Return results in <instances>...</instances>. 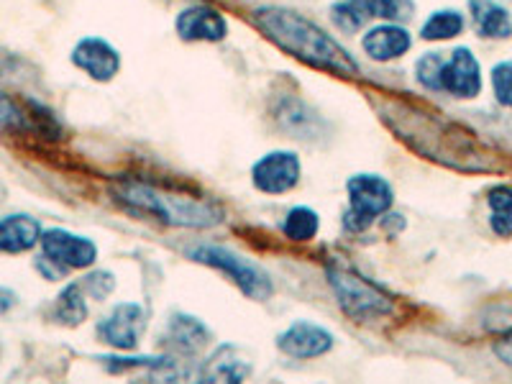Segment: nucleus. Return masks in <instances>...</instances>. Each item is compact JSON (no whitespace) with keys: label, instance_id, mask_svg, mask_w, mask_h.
Masks as SVG:
<instances>
[{"label":"nucleus","instance_id":"obj_13","mask_svg":"<svg viewBox=\"0 0 512 384\" xmlns=\"http://www.w3.org/2000/svg\"><path fill=\"white\" fill-rule=\"evenodd\" d=\"M361 44H364V52L372 59H377V62H390V59H397L408 52L413 39H410V34L402 26L387 24L369 31Z\"/></svg>","mask_w":512,"mask_h":384},{"label":"nucleus","instance_id":"obj_14","mask_svg":"<svg viewBox=\"0 0 512 384\" xmlns=\"http://www.w3.org/2000/svg\"><path fill=\"white\" fill-rule=\"evenodd\" d=\"M249 374L251 367L249 361L244 359V354L236 346L226 344L210 356L200 377H203V382H244Z\"/></svg>","mask_w":512,"mask_h":384},{"label":"nucleus","instance_id":"obj_8","mask_svg":"<svg viewBox=\"0 0 512 384\" xmlns=\"http://www.w3.org/2000/svg\"><path fill=\"white\" fill-rule=\"evenodd\" d=\"M300 159L292 152H272L262 157L251 169L254 185L269 195H282L300 182Z\"/></svg>","mask_w":512,"mask_h":384},{"label":"nucleus","instance_id":"obj_18","mask_svg":"<svg viewBox=\"0 0 512 384\" xmlns=\"http://www.w3.org/2000/svg\"><path fill=\"white\" fill-rule=\"evenodd\" d=\"M54 315L64 326H80L82 320L88 318V305H85L80 285H70L67 290H62L57 305H54Z\"/></svg>","mask_w":512,"mask_h":384},{"label":"nucleus","instance_id":"obj_29","mask_svg":"<svg viewBox=\"0 0 512 384\" xmlns=\"http://www.w3.org/2000/svg\"><path fill=\"white\" fill-rule=\"evenodd\" d=\"M13 305H16V295H13L11 290H3V287H0V313L11 310Z\"/></svg>","mask_w":512,"mask_h":384},{"label":"nucleus","instance_id":"obj_19","mask_svg":"<svg viewBox=\"0 0 512 384\" xmlns=\"http://www.w3.org/2000/svg\"><path fill=\"white\" fill-rule=\"evenodd\" d=\"M461 29H464V18H461V13L438 11L425 21L420 36H423L425 41H443V39H454V36H459Z\"/></svg>","mask_w":512,"mask_h":384},{"label":"nucleus","instance_id":"obj_5","mask_svg":"<svg viewBox=\"0 0 512 384\" xmlns=\"http://www.w3.org/2000/svg\"><path fill=\"white\" fill-rule=\"evenodd\" d=\"M349 210L344 226L349 231H367L374 218L384 216L392 208L390 182L377 175H356L349 180Z\"/></svg>","mask_w":512,"mask_h":384},{"label":"nucleus","instance_id":"obj_12","mask_svg":"<svg viewBox=\"0 0 512 384\" xmlns=\"http://www.w3.org/2000/svg\"><path fill=\"white\" fill-rule=\"evenodd\" d=\"M175 26L185 41H221L228 34L226 18L208 6H192L182 11Z\"/></svg>","mask_w":512,"mask_h":384},{"label":"nucleus","instance_id":"obj_21","mask_svg":"<svg viewBox=\"0 0 512 384\" xmlns=\"http://www.w3.org/2000/svg\"><path fill=\"white\" fill-rule=\"evenodd\" d=\"M282 231L292 241H310L318 233V216L310 208H292L287 213Z\"/></svg>","mask_w":512,"mask_h":384},{"label":"nucleus","instance_id":"obj_17","mask_svg":"<svg viewBox=\"0 0 512 384\" xmlns=\"http://www.w3.org/2000/svg\"><path fill=\"white\" fill-rule=\"evenodd\" d=\"M169 341L175 344V349L192 354V351L203 349L208 341V328L200 320L190 318V315H175L169 323Z\"/></svg>","mask_w":512,"mask_h":384},{"label":"nucleus","instance_id":"obj_2","mask_svg":"<svg viewBox=\"0 0 512 384\" xmlns=\"http://www.w3.org/2000/svg\"><path fill=\"white\" fill-rule=\"evenodd\" d=\"M116 195L128 210L154 218V221L169 223V226L208 228L221 223V210L216 205L198 198L175 195V192H164L154 185H146V182H121V185H116Z\"/></svg>","mask_w":512,"mask_h":384},{"label":"nucleus","instance_id":"obj_15","mask_svg":"<svg viewBox=\"0 0 512 384\" xmlns=\"http://www.w3.org/2000/svg\"><path fill=\"white\" fill-rule=\"evenodd\" d=\"M41 241L39 221L29 216H8L0 221V251L3 254H21L34 249Z\"/></svg>","mask_w":512,"mask_h":384},{"label":"nucleus","instance_id":"obj_26","mask_svg":"<svg viewBox=\"0 0 512 384\" xmlns=\"http://www.w3.org/2000/svg\"><path fill=\"white\" fill-rule=\"evenodd\" d=\"M113 287H116V280H113L108 272H93L85 277V290H88L95 300H103V297L111 295Z\"/></svg>","mask_w":512,"mask_h":384},{"label":"nucleus","instance_id":"obj_25","mask_svg":"<svg viewBox=\"0 0 512 384\" xmlns=\"http://www.w3.org/2000/svg\"><path fill=\"white\" fill-rule=\"evenodd\" d=\"M492 88H495L497 100L512 108V62H502L492 70Z\"/></svg>","mask_w":512,"mask_h":384},{"label":"nucleus","instance_id":"obj_10","mask_svg":"<svg viewBox=\"0 0 512 384\" xmlns=\"http://www.w3.org/2000/svg\"><path fill=\"white\" fill-rule=\"evenodd\" d=\"M277 346L280 351H285L292 359H315V356H323L331 351L333 336L326 328L315 326V323H292L280 338H277Z\"/></svg>","mask_w":512,"mask_h":384},{"label":"nucleus","instance_id":"obj_16","mask_svg":"<svg viewBox=\"0 0 512 384\" xmlns=\"http://www.w3.org/2000/svg\"><path fill=\"white\" fill-rule=\"evenodd\" d=\"M469 8H472L474 26H477L479 34L489 36V39L510 36V16H507L505 8L497 6L495 0H469Z\"/></svg>","mask_w":512,"mask_h":384},{"label":"nucleus","instance_id":"obj_4","mask_svg":"<svg viewBox=\"0 0 512 384\" xmlns=\"http://www.w3.org/2000/svg\"><path fill=\"white\" fill-rule=\"evenodd\" d=\"M190 256L195 262L226 272L251 300H267L272 295V280L267 277V272L251 264L244 256L223 249V246H198V249L190 251Z\"/></svg>","mask_w":512,"mask_h":384},{"label":"nucleus","instance_id":"obj_20","mask_svg":"<svg viewBox=\"0 0 512 384\" xmlns=\"http://www.w3.org/2000/svg\"><path fill=\"white\" fill-rule=\"evenodd\" d=\"M369 3L367 0H341L333 6V24L346 34H356L361 26L367 24Z\"/></svg>","mask_w":512,"mask_h":384},{"label":"nucleus","instance_id":"obj_23","mask_svg":"<svg viewBox=\"0 0 512 384\" xmlns=\"http://www.w3.org/2000/svg\"><path fill=\"white\" fill-rule=\"evenodd\" d=\"M369 16L384 18V21H402L413 16V0H367Z\"/></svg>","mask_w":512,"mask_h":384},{"label":"nucleus","instance_id":"obj_24","mask_svg":"<svg viewBox=\"0 0 512 384\" xmlns=\"http://www.w3.org/2000/svg\"><path fill=\"white\" fill-rule=\"evenodd\" d=\"M443 62L446 59L441 57V54H425L423 59H418V80L423 82L425 88H431V90H441V70H443Z\"/></svg>","mask_w":512,"mask_h":384},{"label":"nucleus","instance_id":"obj_28","mask_svg":"<svg viewBox=\"0 0 512 384\" xmlns=\"http://www.w3.org/2000/svg\"><path fill=\"white\" fill-rule=\"evenodd\" d=\"M495 354L500 356L505 364H510V367H512V333H510V336H505V338H500V341H497Z\"/></svg>","mask_w":512,"mask_h":384},{"label":"nucleus","instance_id":"obj_7","mask_svg":"<svg viewBox=\"0 0 512 384\" xmlns=\"http://www.w3.org/2000/svg\"><path fill=\"white\" fill-rule=\"evenodd\" d=\"M41 246H44V256H49L64 269H85L98 259V249L93 241L62 231V228L41 233Z\"/></svg>","mask_w":512,"mask_h":384},{"label":"nucleus","instance_id":"obj_11","mask_svg":"<svg viewBox=\"0 0 512 384\" xmlns=\"http://www.w3.org/2000/svg\"><path fill=\"white\" fill-rule=\"evenodd\" d=\"M72 62L80 67L82 72H88L93 80L108 82L116 77L118 67H121V57L111 44H105L103 39H82L72 52Z\"/></svg>","mask_w":512,"mask_h":384},{"label":"nucleus","instance_id":"obj_3","mask_svg":"<svg viewBox=\"0 0 512 384\" xmlns=\"http://www.w3.org/2000/svg\"><path fill=\"white\" fill-rule=\"evenodd\" d=\"M328 282L338 308L354 320H374L392 313V300L369 280L344 267H328Z\"/></svg>","mask_w":512,"mask_h":384},{"label":"nucleus","instance_id":"obj_6","mask_svg":"<svg viewBox=\"0 0 512 384\" xmlns=\"http://www.w3.org/2000/svg\"><path fill=\"white\" fill-rule=\"evenodd\" d=\"M146 328V313L141 305L136 303H121L116 305L108 318L100 320L98 333L105 344L113 346V349L131 351L139 344L141 333Z\"/></svg>","mask_w":512,"mask_h":384},{"label":"nucleus","instance_id":"obj_1","mask_svg":"<svg viewBox=\"0 0 512 384\" xmlns=\"http://www.w3.org/2000/svg\"><path fill=\"white\" fill-rule=\"evenodd\" d=\"M254 21L277 47L285 49L292 57L303 59L315 70H326L341 77H354L359 72V64L351 59V54L326 31L310 24L308 18L285 11V8H262L256 11Z\"/></svg>","mask_w":512,"mask_h":384},{"label":"nucleus","instance_id":"obj_27","mask_svg":"<svg viewBox=\"0 0 512 384\" xmlns=\"http://www.w3.org/2000/svg\"><path fill=\"white\" fill-rule=\"evenodd\" d=\"M21 126H24V113L18 111L16 105H13L6 95L0 93V128L13 131V128H21Z\"/></svg>","mask_w":512,"mask_h":384},{"label":"nucleus","instance_id":"obj_9","mask_svg":"<svg viewBox=\"0 0 512 384\" xmlns=\"http://www.w3.org/2000/svg\"><path fill=\"white\" fill-rule=\"evenodd\" d=\"M441 90L456 95V98H474L482 90V75L479 62L469 49H456L441 70Z\"/></svg>","mask_w":512,"mask_h":384},{"label":"nucleus","instance_id":"obj_22","mask_svg":"<svg viewBox=\"0 0 512 384\" xmlns=\"http://www.w3.org/2000/svg\"><path fill=\"white\" fill-rule=\"evenodd\" d=\"M489 208H492V228L500 236L512 233V190L510 187H495L489 192Z\"/></svg>","mask_w":512,"mask_h":384}]
</instances>
